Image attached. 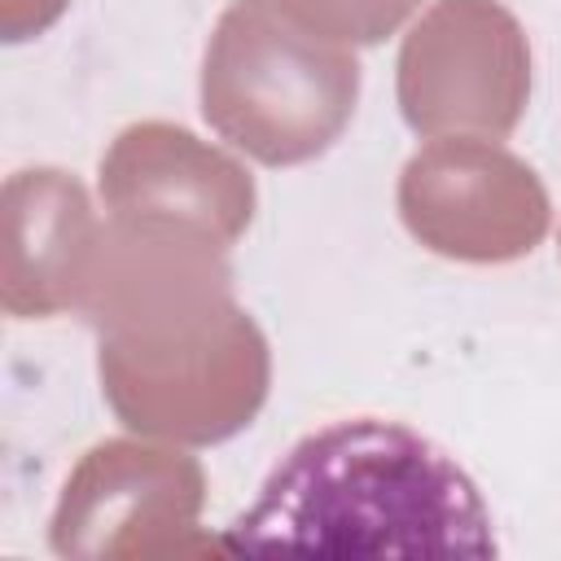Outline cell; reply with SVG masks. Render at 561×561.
<instances>
[{
	"label": "cell",
	"mask_w": 561,
	"mask_h": 561,
	"mask_svg": "<svg viewBox=\"0 0 561 561\" xmlns=\"http://www.w3.org/2000/svg\"><path fill=\"white\" fill-rule=\"evenodd\" d=\"M79 316L96 329L101 394L131 434L210 447L267 403L272 351L232 298L228 250L105 219Z\"/></svg>",
	"instance_id": "obj_1"
},
{
	"label": "cell",
	"mask_w": 561,
	"mask_h": 561,
	"mask_svg": "<svg viewBox=\"0 0 561 561\" xmlns=\"http://www.w3.org/2000/svg\"><path fill=\"white\" fill-rule=\"evenodd\" d=\"M224 552L495 557L473 478L425 434L346 416L298 438L228 526Z\"/></svg>",
	"instance_id": "obj_2"
},
{
	"label": "cell",
	"mask_w": 561,
	"mask_h": 561,
	"mask_svg": "<svg viewBox=\"0 0 561 561\" xmlns=\"http://www.w3.org/2000/svg\"><path fill=\"white\" fill-rule=\"evenodd\" d=\"M359 61L272 0H232L202 57V118L263 167L320 158L351 123Z\"/></svg>",
	"instance_id": "obj_3"
},
{
	"label": "cell",
	"mask_w": 561,
	"mask_h": 561,
	"mask_svg": "<svg viewBox=\"0 0 561 561\" xmlns=\"http://www.w3.org/2000/svg\"><path fill=\"white\" fill-rule=\"evenodd\" d=\"M206 473L180 443L140 438L92 443L61 482L48 548L79 561H131L215 548L197 535Z\"/></svg>",
	"instance_id": "obj_4"
},
{
	"label": "cell",
	"mask_w": 561,
	"mask_h": 561,
	"mask_svg": "<svg viewBox=\"0 0 561 561\" xmlns=\"http://www.w3.org/2000/svg\"><path fill=\"white\" fill-rule=\"evenodd\" d=\"M403 123L416 136H508L530 101V44L500 0H434L394 61Z\"/></svg>",
	"instance_id": "obj_5"
},
{
	"label": "cell",
	"mask_w": 561,
	"mask_h": 561,
	"mask_svg": "<svg viewBox=\"0 0 561 561\" xmlns=\"http://www.w3.org/2000/svg\"><path fill=\"white\" fill-rule=\"evenodd\" d=\"M399 219L434 254L456 263H513L548 224V188L517 153L482 136H434L399 171Z\"/></svg>",
	"instance_id": "obj_6"
},
{
	"label": "cell",
	"mask_w": 561,
	"mask_h": 561,
	"mask_svg": "<svg viewBox=\"0 0 561 561\" xmlns=\"http://www.w3.org/2000/svg\"><path fill=\"white\" fill-rule=\"evenodd\" d=\"M114 224L153 228L232 250L259 206L254 175L219 145L167 118L127 123L96 171Z\"/></svg>",
	"instance_id": "obj_7"
},
{
	"label": "cell",
	"mask_w": 561,
	"mask_h": 561,
	"mask_svg": "<svg viewBox=\"0 0 561 561\" xmlns=\"http://www.w3.org/2000/svg\"><path fill=\"white\" fill-rule=\"evenodd\" d=\"M101 232L105 224L70 171H13L4 180V311L13 320L79 311Z\"/></svg>",
	"instance_id": "obj_8"
},
{
	"label": "cell",
	"mask_w": 561,
	"mask_h": 561,
	"mask_svg": "<svg viewBox=\"0 0 561 561\" xmlns=\"http://www.w3.org/2000/svg\"><path fill=\"white\" fill-rule=\"evenodd\" d=\"M272 4L302 31L346 48L381 44L421 9V0H272Z\"/></svg>",
	"instance_id": "obj_9"
},
{
	"label": "cell",
	"mask_w": 561,
	"mask_h": 561,
	"mask_svg": "<svg viewBox=\"0 0 561 561\" xmlns=\"http://www.w3.org/2000/svg\"><path fill=\"white\" fill-rule=\"evenodd\" d=\"M66 4H70V0H0V35H4L9 44L31 39V35L48 31V26L61 18Z\"/></svg>",
	"instance_id": "obj_10"
}]
</instances>
